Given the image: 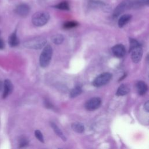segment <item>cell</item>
Returning a JSON list of instances; mask_svg holds the SVG:
<instances>
[{"instance_id": "1", "label": "cell", "mask_w": 149, "mask_h": 149, "mask_svg": "<svg viewBox=\"0 0 149 149\" xmlns=\"http://www.w3.org/2000/svg\"><path fill=\"white\" fill-rule=\"evenodd\" d=\"M52 55V48L51 45L44 47L39 58L40 65L42 68L47 67L50 63Z\"/></svg>"}, {"instance_id": "2", "label": "cell", "mask_w": 149, "mask_h": 149, "mask_svg": "<svg viewBox=\"0 0 149 149\" xmlns=\"http://www.w3.org/2000/svg\"><path fill=\"white\" fill-rule=\"evenodd\" d=\"M49 19V15L46 12H38L32 16V23L36 26L45 25Z\"/></svg>"}, {"instance_id": "3", "label": "cell", "mask_w": 149, "mask_h": 149, "mask_svg": "<svg viewBox=\"0 0 149 149\" xmlns=\"http://www.w3.org/2000/svg\"><path fill=\"white\" fill-rule=\"evenodd\" d=\"M46 42L47 40L44 38H34L24 41L23 45L28 48L38 49L44 47Z\"/></svg>"}, {"instance_id": "4", "label": "cell", "mask_w": 149, "mask_h": 149, "mask_svg": "<svg viewBox=\"0 0 149 149\" xmlns=\"http://www.w3.org/2000/svg\"><path fill=\"white\" fill-rule=\"evenodd\" d=\"M134 0H124L120 2L115 9L113 16L115 17H118L125 10L133 8Z\"/></svg>"}, {"instance_id": "5", "label": "cell", "mask_w": 149, "mask_h": 149, "mask_svg": "<svg viewBox=\"0 0 149 149\" xmlns=\"http://www.w3.org/2000/svg\"><path fill=\"white\" fill-rule=\"evenodd\" d=\"M112 77V74L109 73H103L98 76L93 81V84L95 87H101L108 83Z\"/></svg>"}, {"instance_id": "6", "label": "cell", "mask_w": 149, "mask_h": 149, "mask_svg": "<svg viewBox=\"0 0 149 149\" xmlns=\"http://www.w3.org/2000/svg\"><path fill=\"white\" fill-rule=\"evenodd\" d=\"M101 104V100L98 97H93L88 100L85 104V108L88 111H94L100 107Z\"/></svg>"}, {"instance_id": "7", "label": "cell", "mask_w": 149, "mask_h": 149, "mask_svg": "<svg viewBox=\"0 0 149 149\" xmlns=\"http://www.w3.org/2000/svg\"><path fill=\"white\" fill-rule=\"evenodd\" d=\"M131 58L132 60L134 63L139 62L142 58L143 55V49L140 45L133 48L131 51Z\"/></svg>"}, {"instance_id": "8", "label": "cell", "mask_w": 149, "mask_h": 149, "mask_svg": "<svg viewBox=\"0 0 149 149\" xmlns=\"http://www.w3.org/2000/svg\"><path fill=\"white\" fill-rule=\"evenodd\" d=\"M112 52L116 57L122 58L126 54V49L122 44H117L112 47Z\"/></svg>"}, {"instance_id": "9", "label": "cell", "mask_w": 149, "mask_h": 149, "mask_svg": "<svg viewBox=\"0 0 149 149\" xmlns=\"http://www.w3.org/2000/svg\"><path fill=\"white\" fill-rule=\"evenodd\" d=\"M15 11L18 15L22 17H24L29 14L30 11V8L27 5L22 3L18 5L16 7Z\"/></svg>"}, {"instance_id": "10", "label": "cell", "mask_w": 149, "mask_h": 149, "mask_svg": "<svg viewBox=\"0 0 149 149\" xmlns=\"http://www.w3.org/2000/svg\"><path fill=\"white\" fill-rule=\"evenodd\" d=\"M3 95L2 97L3 98H5L8 96L9 94L13 90V85L11 81L9 80H5L4 81L3 84Z\"/></svg>"}, {"instance_id": "11", "label": "cell", "mask_w": 149, "mask_h": 149, "mask_svg": "<svg viewBox=\"0 0 149 149\" xmlns=\"http://www.w3.org/2000/svg\"><path fill=\"white\" fill-rule=\"evenodd\" d=\"M136 87L138 94L141 95L145 94L148 88L146 83L143 81H139L136 84Z\"/></svg>"}, {"instance_id": "12", "label": "cell", "mask_w": 149, "mask_h": 149, "mask_svg": "<svg viewBox=\"0 0 149 149\" xmlns=\"http://www.w3.org/2000/svg\"><path fill=\"white\" fill-rule=\"evenodd\" d=\"M8 43L10 47H14L18 45L19 44V40L17 38L16 31L10 35L8 38Z\"/></svg>"}, {"instance_id": "13", "label": "cell", "mask_w": 149, "mask_h": 149, "mask_svg": "<svg viewBox=\"0 0 149 149\" xmlns=\"http://www.w3.org/2000/svg\"><path fill=\"white\" fill-rule=\"evenodd\" d=\"M132 16L129 14H125L120 16L118 20V26L119 27L122 28L125 26L131 19Z\"/></svg>"}, {"instance_id": "14", "label": "cell", "mask_w": 149, "mask_h": 149, "mask_svg": "<svg viewBox=\"0 0 149 149\" xmlns=\"http://www.w3.org/2000/svg\"><path fill=\"white\" fill-rule=\"evenodd\" d=\"M129 91H130V88L129 86L126 84H123L119 87L116 93V94L118 96H123L128 94Z\"/></svg>"}, {"instance_id": "15", "label": "cell", "mask_w": 149, "mask_h": 149, "mask_svg": "<svg viewBox=\"0 0 149 149\" xmlns=\"http://www.w3.org/2000/svg\"><path fill=\"white\" fill-rule=\"evenodd\" d=\"M51 126L52 127V129L54 130V131L55 132V133L63 141H66V138L65 137V135L63 134V132H62V130L59 128V127H58V126L54 122H51Z\"/></svg>"}, {"instance_id": "16", "label": "cell", "mask_w": 149, "mask_h": 149, "mask_svg": "<svg viewBox=\"0 0 149 149\" xmlns=\"http://www.w3.org/2000/svg\"><path fill=\"white\" fill-rule=\"evenodd\" d=\"M72 129L77 133H82L84 130V125L80 122H74L72 124Z\"/></svg>"}, {"instance_id": "17", "label": "cell", "mask_w": 149, "mask_h": 149, "mask_svg": "<svg viewBox=\"0 0 149 149\" xmlns=\"http://www.w3.org/2000/svg\"><path fill=\"white\" fill-rule=\"evenodd\" d=\"M52 42L55 44H61L62 43L64 40V37L62 34H57L53 36L51 38Z\"/></svg>"}, {"instance_id": "18", "label": "cell", "mask_w": 149, "mask_h": 149, "mask_svg": "<svg viewBox=\"0 0 149 149\" xmlns=\"http://www.w3.org/2000/svg\"><path fill=\"white\" fill-rule=\"evenodd\" d=\"M82 92V89L80 86H76L73 88L70 93V96L71 98H74L79 95H80Z\"/></svg>"}, {"instance_id": "19", "label": "cell", "mask_w": 149, "mask_h": 149, "mask_svg": "<svg viewBox=\"0 0 149 149\" xmlns=\"http://www.w3.org/2000/svg\"><path fill=\"white\" fill-rule=\"evenodd\" d=\"M55 8L61 9V10H68L69 9V3L67 2L63 1L61 2L60 3L56 5L55 6Z\"/></svg>"}, {"instance_id": "20", "label": "cell", "mask_w": 149, "mask_h": 149, "mask_svg": "<svg viewBox=\"0 0 149 149\" xmlns=\"http://www.w3.org/2000/svg\"><path fill=\"white\" fill-rule=\"evenodd\" d=\"M78 23L74 21L67 22L63 24V27L65 29H72L77 26Z\"/></svg>"}, {"instance_id": "21", "label": "cell", "mask_w": 149, "mask_h": 149, "mask_svg": "<svg viewBox=\"0 0 149 149\" xmlns=\"http://www.w3.org/2000/svg\"><path fill=\"white\" fill-rule=\"evenodd\" d=\"M34 134L35 136L36 137V138L41 143H44V137H43V135L42 134V133L41 132L40 130H36L34 132Z\"/></svg>"}, {"instance_id": "22", "label": "cell", "mask_w": 149, "mask_h": 149, "mask_svg": "<svg viewBox=\"0 0 149 149\" xmlns=\"http://www.w3.org/2000/svg\"><path fill=\"white\" fill-rule=\"evenodd\" d=\"M139 45H140V44L136 40L134 39H131L130 42V51Z\"/></svg>"}, {"instance_id": "23", "label": "cell", "mask_w": 149, "mask_h": 149, "mask_svg": "<svg viewBox=\"0 0 149 149\" xmlns=\"http://www.w3.org/2000/svg\"><path fill=\"white\" fill-rule=\"evenodd\" d=\"M27 144H28V141H27V140L26 138H22L20 140L19 144H20V147L26 146Z\"/></svg>"}, {"instance_id": "24", "label": "cell", "mask_w": 149, "mask_h": 149, "mask_svg": "<svg viewBox=\"0 0 149 149\" xmlns=\"http://www.w3.org/2000/svg\"><path fill=\"white\" fill-rule=\"evenodd\" d=\"M144 108L147 112H149V100L146 102V103L144 105Z\"/></svg>"}, {"instance_id": "25", "label": "cell", "mask_w": 149, "mask_h": 149, "mask_svg": "<svg viewBox=\"0 0 149 149\" xmlns=\"http://www.w3.org/2000/svg\"><path fill=\"white\" fill-rule=\"evenodd\" d=\"M5 47V43L0 38V49H3Z\"/></svg>"}, {"instance_id": "26", "label": "cell", "mask_w": 149, "mask_h": 149, "mask_svg": "<svg viewBox=\"0 0 149 149\" xmlns=\"http://www.w3.org/2000/svg\"><path fill=\"white\" fill-rule=\"evenodd\" d=\"M2 82H1V81L0 80V90H1V88H2Z\"/></svg>"}, {"instance_id": "27", "label": "cell", "mask_w": 149, "mask_h": 149, "mask_svg": "<svg viewBox=\"0 0 149 149\" xmlns=\"http://www.w3.org/2000/svg\"><path fill=\"white\" fill-rule=\"evenodd\" d=\"M147 5L149 6V0H147Z\"/></svg>"}, {"instance_id": "28", "label": "cell", "mask_w": 149, "mask_h": 149, "mask_svg": "<svg viewBox=\"0 0 149 149\" xmlns=\"http://www.w3.org/2000/svg\"><path fill=\"white\" fill-rule=\"evenodd\" d=\"M148 63H149V55L148 56Z\"/></svg>"}]
</instances>
